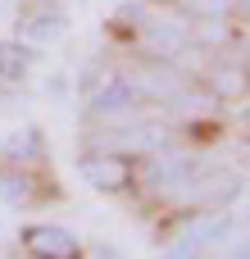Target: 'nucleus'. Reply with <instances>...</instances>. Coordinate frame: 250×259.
<instances>
[{
  "instance_id": "3",
  "label": "nucleus",
  "mask_w": 250,
  "mask_h": 259,
  "mask_svg": "<svg viewBox=\"0 0 250 259\" xmlns=\"http://www.w3.org/2000/svg\"><path fill=\"white\" fill-rule=\"evenodd\" d=\"M82 178L100 191H118V187H128V164L109 159V155H91V159H82Z\"/></svg>"
},
{
  "instance_id": "11",
  "label": "nucleus",
  "mask_w": 250,
  "mask_h": 259,
  "mask_svg": "<svg viewBox=\"0 0 250 259\" xmlns=\"http://www.w3.org/2000/svg\"><path fill=\"white\" fill-rule=\"evenodd\" d=\"M164 259H200V246L182 237V241H178V246H173V250H169V255H164Z\"/></svg>"
},
{
  "instance_id": "6",
  "label": "nucleus",
  "mask_w": 250,
  "mask_h": 259,
  "mask_svg": "<svg viewBox=\"0 0 250 259\" xmlns=\"http://www.w3.org/2000/svg\"><path fill=\"white\" fill-rule=\"evenodd\" d=\"M228 228H232V219H228V214H205L200 223H191V232H187V241H196V246L205 250L210 241H219V237H228Z\"/></svg>"
},
{
  "instance_id": "13",
  "label": "nucleus",
  "mask_w": 250,
  "mask_h": 259,
  "mask_svg": "<svg viewBox=\"0 0 250 259\" xmlns=\"http://www.w3.org/2000/svg\"><path fill=\"white\" fill-rule=\"evenodd\" d=\"M241 259H250V241H246V246H241Z\"/></svg>"
},
{
  "instance_id": "7",
  "label": "nucleus",
  "mask_w": 250,
  "mask_h": 259,
  "mask_svg": "<svg viewBox=\"0 0 250 259\" xmlns=\"http://www.w3.org/2000/svg\"><path fill=\"white\" fill-rule=\"evenodd\" d=\"M0 200H9V205L27 200V178L14 173V168H0Z\"/></svg>"
},
{
  "instance_id": "8",
  "label": "nucleus",
  "mask_w": 250,
  "mask_h": 259,
  "mask_svg": "<svg viewBox=\"0 0 250 259\" xmlns=\"http://www.w3.org/2000/svg\"><path fill=\"white\" fill-rule=\"evenodd\" d=\"M9 159H23V155H41V132H18L9 146H5Z\"/></svg>"
},
{
  "instance_id": "10",
  "label": "nucleus",
  "mask_w": 250,
  "mask_h": 259,
  "mask_svg": "<svg viewBox=\"0 0 250 259\" xmlns=\"http://www.w3.org/2000/svg\"><path fill=\"white\" fill-rule=\"evenodd\" d=\"M196 14H205V18H219L223 9H228V0H187Z\"/></svg>"
},
{
  "instance_id": "1",
  "label": "nucleus",
  "mask_w": 250,
  "mask_h": 259,
  "mask_svg": "<svg viewBox=\"0 0 250 259\" xmlns=\"http://www.w3.org/2000/svg\"><path fill=\"white\" fill-rule=\"evenodd\" d=\"M23 241H27V250H32L36 259H77V237L64 232V228H50V223L27 228Z\"/></svg>"
},
{
  "instance_id": "4",
  "label": "nucleus",
  "mask_w": 250,
  "mask_h": 259,
  "mask_svg": "<svg viewBox=\"0 0 250 259\" xmlns=\"http://www.w3.org/2000/svg\"><path fill=\"white\" fill-rule=\"evenodd\" d=\"M32 68V50L23 41H0V82H23Z\"/></svg>"
},
{
  "instance_id": "5",
  "label": "nucleus",
  "mask_w": 250,
  "mask_h": 259,
  "mask_svg": "<svg viewBox=\"0 0 250 259\" xmlns=\"http://www.w3.org/2000/svg\"><path fill=\"white\" fill-rule=\"evenodd\" d=\"M64 27H68V18H64L59 9H41V14H32V18L23 23V32H27V36H36V41H55Z\"/></svg>"
},
{
  "instance_id": "2",
  "label": "nucleus",
  "mask_w": 250,
  "mask_h": 259,
  "mask_svg": "<svg viewBox=\"0 0 250 259\" xmlns=\"http://www.w3.org/2000/svg\"><path fill=\"white\" fill-rule=\"evenodd\" d=\"M137 100H141V91L132 87V77H109V82L91 96V114H96V118H114V114H128Z\"/></svg>"
},
{
  "instance_id": "9",
  "label": "nucleus",
  "mask_w": 250,
  "mask_h": 259,
  "mask_svg": "<svg viewBox=\"0 0 250 259\" xmlns=\"http://www.w3.org/2000/svg\"><path fill=\"white\" fill-rule=\"evenodd\" d=\"M241 87H246L241 73H214V91H219V96H232V91H241Z\"/></svg>"
},
{
  "instance_id": "12",
  "label": "nucleus",
  "mask_w": 250,
  "mask_h": 259,
  "mask_svg": "<svg viewBox=\"0 0 250 259\" xmlns=\"http://www.w3.org/2000/svg\"><path fill=\"white\" fill-rule=\"evenodd\" d=\"M96 259H123V255H114V250H100V255H96Z\"/></svg>"
}]
</instances>
